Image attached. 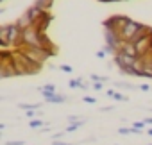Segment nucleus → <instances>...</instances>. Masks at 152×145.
<instances>
[{
	"mask_svg": "<svg viewBox=\"0 0 152 145\" xmlns=\"http://www.w3.org/2000/svg\"><path fill=\"white\" fill-rule=\"evenodd\" d=\"M100 111H104V113H107V111H113V108H111V106H107V108H100Z\"/></svg>",
	"mask_w": 152,
	"mask_h": 145,
	"instance_id": "a878e982",
	"label": "nucleus"
},
{
	"mask_svg": "<svg viewBox=\"0 0 152 145\" xmlns=\"http://www.w3.org/2000/svg\"><path fill=\"white\" fill-rule=\"evenodd\" d=\"M148 145H152V143H148Z\"/></svg>",
	"mask_w": 152,
	"mask_h": 145,
	"instance_id": "2f4dec72",
	"label": "nucleus"
},
{
	"mask_svg": "<svg viewBox=\"0 0 152 145\" xmlns=\"http://www.w3.org/2000/svg\"><path fill=\"white\" fill-rule=\"evenodd\" d=\"M0 2H4V0H0Z\"/></svg>",
	"mask_w": 152,
	"mask_h": 145,
	"instance_id": "7c9ffc66",
	"label": "nucleus"
},
{
	"mask_svg": "<svg viewBox=\"0 0 152 145\" xmlns=\"http://www.w3.org/2000/svg\"><path fill=\"white\" fill-rule=\"evenodd\" d=\"M45 102H48V104H63V102H66V95H59V93H56L54 97L45 99Z\"/></svg>",
	"mask_w": 152,
	"mask_h": 145,
	"instance_id": "9d476101",
	"label": "nucleus"
},
{
	"mask_svg": "<svg viewBox=\"0 0 152 145\" xmlns=\"http://www.w3.org/2000/svg\"><path fill=\"white\" fill-rule=\"evenodd\" d=\"M134 57H129V56H125V54H122V52H118V54H115V59H113V63L120 68V72H125V70H129L132 64H134Z\"/></svg>",
	"mask_w": 152,
	"mask_h": 145,
	"instance_id": "39448f33",
	"label": "nucleus"
},
{
	"mask_svg": "<svg viewBox=\"0 0 152 145\" xmlns=\"http://www.w3.org/2000/svg\"><path fill=\"white\" fill-rule=\"evenodd\" d=\"M6 145H25V143H23L22 140H16V141H7Z\"/></svg>",
	"mask_w": 152,
	"mask_h": 145,
	"instance_id": "5701e85b",
	"label": "nucleus"
},
{
	"mask_svg": "<svg viewBox=\"0 0 152 145\" xmlns=\"http://www.w3.org/2000/svg\"><path fill=\"white\" fill-rule=\"evenodd\" d=\"M148 136H152V129H148Z\"/></svg>",
	"mask_w": 152,
	"mask_h": 145,
	"instance_id": "c85d7f7f",
	"label": "nucleus"
},
{
	"mask_svg": "<svg viewBox=\"0 0 152 145\" xmlns=\"http://www.w3.org/2000/svg\"><path fill=\"white\" fill-rule=\"evenodd\" d=\"M34 115H36V109H29L27 111V118H32L34 120Z\"/></svg>",
	"mask_w": 152,
	"mask_h": 145,
	"instance_id": "4be33fe9",
	"label": "nucleus"
},
{
	"mask_svg": "<svg viewBox=\"0 0 152 145\" xmlns=\"http://www.w3.org/2000/svg\"><path fill=\"white\" fill-rule=\"evenodd\" d=\"M52 2H54V0H36V2H34V6L41 7L43 11H48V9L52 7Z\"/></svg>",
	"mask_w": 152,
	"mask_h": 145,
	"instance_id": "9b49d317",
	"label": "nucleus"
},
{
	"mask_svg": "<svg viewBox=\"0 0 152 145\" xmlns=\"http://www.w3.org/2000/svg\"><path fill=\"white\" fill-rule=\"evenodd\" d=\"M118 133H120V134H131V127H120Z\"/></svg>",
	"mask_w": 152,
	"mask_h": 145,
	"instance_id": "6ab92c4d",
	"label": "nucleus"
},
{
	"mask_svg": "<svg viewBox=\"0 0 152 145\" xmlns=\"http://www.w3.org/2000/svg\"><path fill=\"white\" fill-rule=\"evenodd\" d=\"M43 125H47L43 120H38V118H34V120H29V127H32V129H38V127H43Z\"/></svg>",
	"mask_w": 152,
	"mask_h": 145,
	"instance_id": "ddd939ff",
	"label": "nucleus"
},
{
	"mask_svg": "<svg viewBox=\"0 0 152 145\" xmlns=\"http://www.w3.org/2000/svg\"><path fill=\"white\" fill-rule=\"evenodd\" d=\"M120 52H122V54H125V56H129V57H134V59H138V57H140V54H138V50H136L134 43H124V47L120 48Z\"/></svg>",
	"mask_w": 152,
	"mask_h": 145,
	"instance_id": "6e6552de",
	"label": "nucleus"
},
{
	"mask_svg": "<svg viewBox=\"0 0 152 145\" xmlns=\"http://www.w3.org/2000/svg\"><path fill=\"white\" fill-rule=\"evenodd\" d=\"M150 43H152V27H150V31H148L143 38H140V40L134 43V47H136L140 57H143V56H147V54L150 52Z\"/></svg>",
	"mask_w": 152,
	"mask_h": 145,
	"instance_id": "7ed1b4c3",
	"label": "nucleus"
},
{
	"mask_svg": "<svg viewBox=\"0 0 152 145\" xmlns=\"http://www.w3.org/2000/svg\"><path fill=\"white\" fill-rule=\"evenodd\" d=\"M104 56H106V52H104V50H99V52H97V57H100V59H102Z\"/></svg>",
	"mask_w": 152,
	"mask_h": 145,
	"instance_id": "393cba45",
	"label": "nucleus"
},
{
	"mask_svg": "<svg viewBox=\"0 0 152 145\" xmlns=\"http://www.w3.org/2000/svg\"><path fill=\"white\" fill-rule=\"evenodd\" d=\"M22 47L27 48H43V34L36 27H27L22 32Z\"/></svg>",
	"mask_w": 152,
	"mask_h": 145,
	"instance_id": "f257e3e1",
	"label": "nucleus"
},
{
	"mask_svg": "<svg viewBox=\"0 0 152 145\" xmlns=\"http://www.w3.org/2000/svg\"><path fill=\"white\" fill-rule=\"evenodd\" d=\"M0 45H2V48H7V47H9V38H7V25H2V27H0Z\"/></svg>",
	"mask_w": 152,
	"mask_h": 145,
	"instance_id": "1a4fd4ad",
	"label": "nucleus"
},
{
	"mask_svg": "<svg viewBox=\"0 0 152 145\" xmlns=\"http://www.w3.org/2000/svg\"><path fill=\"white\" fill-rule=\"evenodd\" d=\"M22 29L18 27V23H9L7 25V38H9V45H16L18 48L22 47Z\"/></svg>",
	"mask_w": 152,
	"mask_h": 145,
	"instance_id": "20e7f679",
	"label": "nucleus"
},
{
	"mask_svg": "<svg viewBox=\"0 0 152 145\" xmlns=\"http://www.w3.org/2000/svg\"><path fill=\"white\" fill-rule=\"evenodd\" d=\"M68 145H73V143H68Z\"/></svg>",
	"mask_w": 152,
	"mask_h": 145,
	"instance_id": "c756f323",
	"label": "nucleus"
},
{
	"mask_svg": "<svg viewBox=\"0 0 152 145\" xmlns=\"http://www.w3.org/2000/svg\"><path fill=\"white\" fill-rule=\"evenodd\" d=\"M90 77H91V81H93V83H102V75L93 74V75H90Z\"/></svg>",
	"mask_w": 152,
	"mask_h": 145,
	"instance_id": "f3484780",
	"label": "nucleus"
},
{
	"mask_svg": "<svg viewBox=\"0 0 152 145\" xmlns=\"http://www.w3.org/2000/svg\"><path fill=\"white\" fill-rule=\"evenodd\" d=\"M43 13H45V11H43L41 7H38V6H31V7L27 9V13H25V15H27V18L31 20V25L34 27V25H36V22L43 16Z\"/></svg>",
	"mask_w": 152,
	"mask_h": 145,
	"instance_id": "423d86ee",
	"label": "nucleus"
},
{
	"mask_svg": "<svg viewBox=\"0 0 152 145\" xmlns=\"http://www.w3.org/2000/svg\"><path fill=\"white\" fill-rule=\"evenodd\" d=\"M84 102H88V104H95L97 99H95V97H88V95H84Z\"/></svg>",
	"mask_w": 152,
	"mask_h": 145,
	"instance_id": "a211bd4d",
	"label": "nucleus"
},
{
	"mask_svg": "<svg viewBox=\"0 0 152 145\" xmlns=\"http://www.w3.org/2000/svg\"><path fill=\"white\" fill-rule=\"evenodd\" d=\"M52 145H68V143H64V141L59 140V141H52Z\"/></svg>",
	"mask_w": 152,
	"mask_h": 145,
	"instance_id": "bb28decb",
	"label": "nucleus"
},
{
	"mask_svg": "<svg viewBox=\"0 0 152 145\" xmlns=\"http://www.w3.org/2000/svg\"><path fill=\"white\" fill-rule=\"evenodd\" d=\"M102 84H104V83H93V90H97V92H102V88H104Z\"/></svg>",
	"mask_w": 152,
	"mask_h": 145,
	"instance_id": "aec40b11",
	"label": "nucleus"
},
{
	"mask_svg": "<svg viewBox=\"0 0 152 145\" xmlns=\"http://www.w3.org/2000/svg\"><path fill=\"white\" fill-rule=\"evenodd\" d=\"M63 72H68V74H72V66H68V64H63V66H59Z\"/></svg>",
	"mask_w": 152,
	"mask_h": 145,
	"instance_id": "412c9836",
	"label": "nucleus"
},
{
	"mask_svg": "<svg viewBox=\"0 0 152 145\" xmlns=\"http://www.w3.org/2000/svg\"><path fill=\"white\" fill-rule=\"evenodd\" d=\"M50 22H52V16H50V13L48 11H45L43 13V16L36 22V29H38V32H41V34H45L47 32V29H48V25H50Z\"/></svg>",
	"mask_w": 152,
	"mask_h": 145,
	"instance_id": "0eeeda50",
	"label": "nucleus"
},
{
	"mask_svg": "<svg viewBox=\"0 0 152 145\" xmlns=\"http://www.w3.org/2000/svg\"><path fill=\"white\" fill-rule=\"evenodd\" d=\"M104 38H106V47H111L116 54L120 52V48L124 47V40L120 38V34L116 32V31H111V29H106V34H104Z\"/></svg>",
	"mask_w": 152,
	"mask_h": 145,
	"instance_id": "f03ea898",
	"label": "nucleus"
},
{
	"mask_svg": "<svg viewBox=\"0 0 152 145\" xmlns=\"http://www.w3.org/2000/svg\"><path fill=\"white\" fill-rule=\"evenodd\" d=\"M63 136H64V133H56V134H52V141H59Z\"/></svg>",
	"mask_w": 152,
	"mask_h": 145,
	"instance_id": "dca6fc26",
	"label": "nucleus"
},
{
	"mask_svg": "<svg viewBox=\"0 0 152 145\" xmlns=\"http://www.w3.org/2000/svg\"><path fill=\"white\" fill-rule=\"evenodd\" d=\"M145 125H147V124H145V120H143V122H134V124H132L131 127H134V129H140V131H143V129H145Z\"/></svg>",
	"mask_w": 152,
	"mask_h": 145,
	"instance_id": "2eb2a0df",
	"label": "nucleus"
},
{
	"mask_svg": "<svg viewBox=\"0 0 152 145\" xmlns=\"http://www.w3.org/2000/svg\"><path fill=\"white\" fill-rule=\"evenodd\" d=\"M145 124H148V125H152V116H148V118H145Z\"/></svg>",
	"mask_w": 152,
	"mask_h": 145,
	"instance_id": "cd10ccee",
	"label": "nucleus"
},
{
	"mask_svg": "<svg viewBox=\"0 0 152 145\" xmlns=\"http://www.w3.org/2000/svg\"><path fill=\"white\" fill-rule=\"evenodd\" d=\"M115 86L116 88H122V90H136V88H140V86H136L132 83H115Z\"/></svg>",
	"mask_w": 152,
	"mask_h": 145,
	"instance_id": "f8f14e48",
	"label": "nucleus"
},
{
	"mask_svg": "<svg viewBox=\"0 0 152 145\" xmlns=\"http://www.w3.org/2000/svg\"><path fill=\"white\" fill-rule=\"evenodd\" d=\"M111 99H115V100H122V102H127V100H129V99H127L125 95H122L120 92H113V97H111Z\"/></svg>",
	"mask_w": 152,
	"mask_h": 145,
	"instance_id": "4468645a",
	"label": "nucleus"
},
{
	"mask_svg": "<svg viewBox=\"0 0 152 145\" xmlns=\"http://www.w3.org/2000/svg\"><path fill=\"white\" fill-rule=\"evenodd\" d=\"M140 90H141V92H148V90H152V88H150L148 84H140Z\"/></svg>",
	"mask_w": 152,
	"mask_h": 145,
	"instance_id": "b1692460",
	"label": "nucleus"
}]
</instances>
